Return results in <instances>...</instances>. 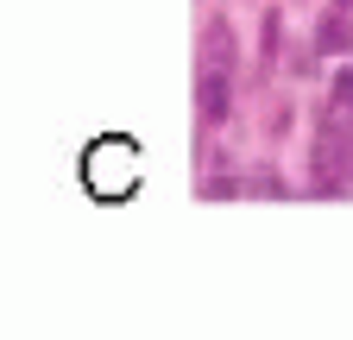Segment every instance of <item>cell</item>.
Returning a JSON list of instances; mask_svg holds the SVG:
<instances>
[{"label":"cell","instance_id":"7a4b0ae2","mask_svg":"<svg viewBox=\"0 0 353 340\" xmlns=\"http://www.w3.org/2000/svg\"><path fill=\"white\" fill-rule=\"evenodd\" d=\"M202 114H208V120L228 114V89H221V82H202Z\"/></svg>","mask_w":353,"mask_h":340},{"label":"cell","instance_id":"6da1fadb","mask_svg":"<svg viewBox=\"0 0 353 340\" xmlns=\"http://www.w3.org/2000/svg\"><path fill=\"white\" fill-rule=\"evenodd\" d=\"M82 183L95 202H126L132 189H139V151H132L126 139H95L82 158Z\"/></svg>","mask_w":353,"mask_h":340}]
</instances>
